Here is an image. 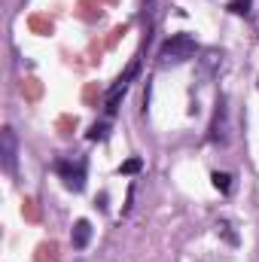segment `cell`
<instances>
[{"label": "cell", "mask_w": 259, "mask_h": 262, "mask_svg": "<svg viewBox=\"0 0 259 262\" xmlns=\"http://www.w3.org/2000/svg\"><path fill=\"white\" fill-rule=\"evenodd\" d=\"M198 55V43H195L192 34H174L162 43L159 49V64L162 67H171V64H183Z\"/></svg>", "instance_id": "cell-1"}, {"label": "cell", "mask_w": 259, "mask_h": 262, "mask_svg": "<svg viewBox=\"0 0 259 262\" xmlns=\"http://www.w3.org/2000/svg\"><path fill=\"white\" fill-rule=\"evenodd\" d=\"M85 159L82 156H73V159H55V171L58 177L64 180V186L70 192H82L85 189Z\"/></svg>", "instance_id": "cell-2"}, {"label": "cell", "mask_w": 259, "mask_h": 262, "mask_svg": "<svg viewBox=\"0 0 259 262\" xmlns=\"http://www.w3.org/2000/svg\"><path fill=\"white\" fill-rule=\"evenodd\" d=\"M137 70H140V61L134 58V61L128 64V70H125V73H122V76H119V79H116V82L107 89V95H104V113H107V116H116V110H119V101L125 98V92H128L131 79L137 76Z\"/></svg>", "instance_id": "cell-3"}, {"label": "cell", "mask_w": 259, "mask_h": 262, "mask_svg": "<svg viewBox=\"0 0 259 262\" xmlns=\"http://www.w3.org/2000/svg\"><path fill=\"white\" fill-rule=\"evenodd\" d=\"M210 143H220L226 146L229 143V107H226V98L217 101V113H213V122H210Z\"/></svg>", "instance_id": "cell-4"}, {"label": "cell", "mask_w": 259, "mask_h": 262, "mask_svg": "<svg viewBox=\"0 0 259 262\" xmlns=\"http://www.w3.org/2000/svg\"><path fill=\"white\" fill-rule=\"evenodd\" d=\"M15 159H18V146H15V131L6 128L0 131V165L6 174H15Z\"/></svg>", "instance_id": "cell-5"}, {"label": "cell", "mask_w": 259, "mask_h": 262, "mask_svg": "<svg viewBox=\"0 0 259 262\" xmlns=\"http://www.w3.org/2000/svg\"><path fill=\"white\" fill-rule=\"evenodd\" d=\"M89 241H92V223H89V220H76V223H73V232H70L73 250H85Z\"/></svg>", "instance_id": "cell-6"}, {"label": "cell", "mask_w": 259, "mask_h": 262, "mask_svg": "<svg viewBox=\"0 0 259 262\" xmlns=\"http://www.w3.org/2000/svg\"><path fill=\"white\" fill-rule=\"evenodd\" d=\"M217 235H223L226 244H232V247L241 244V238H238V232H235V226H232L229 220H220V223H217Z\"/></svg>", "instance_id": "cell-7"}, {"label": "cell", "mask_w": 259, "mask_h": 262, "mask_svg": "<svg viewBox=\"0 0 259 262\" xmlns=\"http://www.w3.org/2000/svg\"><path fill=\"white\" fill-rule=\"evenodd\" d=\"M198 61H201V76H210V73L220 67L223 55H220L217 49H210V52H204V58H198Z\"/></svg>", "instance_id": "cell-8"}, {"label": "cell", "mask_w": 259, "mask_h": 262, "mask_svg": "<svg viewBox=\"0 0 259 262\" xmlns=\"http://www.w3.org/2000/svg\"><path fill=\"white\" fill-rule=\"evenodd\" d=\"M210 180H213V186H217L223 195H229V192H232V174H226V171H213V174H210Z\"/></svg>", "instance_id": "cell-9"}, {"label": "cell", "mask_w": 259, "mask_h": 262, "mask_svg": "<svg viewBox=\"0 0 259 262\" xmlns=\"http://www.w3.org/2000/svg\"><path fill=\"white\" fill-rule=\"evenodd\" d=\"M85 137H89V140H107V137H110V122H95Z\"/></svg>", "instance_id": "cell-10"}, {"label": "cell", "mask_w": 259, "mask_h": 262, "mask_svg": "<svg viewBox=\"0 0 259 262\" xmlns=\"http://www.w3.org/2000/svg\"><path fill=\"white\" fill-rule=\"evenodd\" d=\"M140 171H143V159H137V156H134V159H125V162H122V165H119V174H140Z\"/></svg>", "instance_id": "cell-11"}, {"label": "cell", "mask_w": 259, "mask_h": 262, "mask_svg": "<svg viewBox=\"0 0 259 262\" xmlns=\"http://www.w3.org/2000/svg\"><path fill=\"white\" fill-rule=\"evenodd\" d=\"M250 6H253V0H229V12L232 15H250Z\"/></svg>", "instance_id": "cell-12"}, {"label": "cell", "mask_w": 259, "mask_h": 262, "mask_svg": "<svg viewBox=\"0 0 259 262\" xmlns=\"http://www.w3.org/2000/svg\"><path fill=\"white\" fill-rule=\"evenodd\" d=\"M95 207L98 210H107V192H101V195L95 198Z\"/></svg>", "instance_id": "cell-13"}]
</instances>
